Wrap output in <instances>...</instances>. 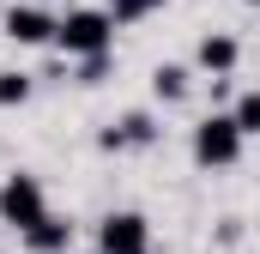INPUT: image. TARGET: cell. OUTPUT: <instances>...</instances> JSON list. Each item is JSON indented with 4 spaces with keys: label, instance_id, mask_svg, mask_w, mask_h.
<instances>
[{
    "label": "cell",
    "instance_id": "1",
    "mask_svg": "<svg viewBox=\"0 0 260 254\" xmlns=\"http://www.w3.org/2000/svg\"><path fill=\"white\" fill-rule=\"evenodd\" d=\"M55 43H61L73 61H103L109 43H115V18H109V6H73L61 24H55Z\"/></svg>",
    "mask_w": 260,
    "mask_h": 254
},
{
    "label": "cell",
    "instance_id": "2",
    "mask_svg": "<svg viewBox=\"0 0 260 254\" xmlns=\"http://www.w3.org/2000/svg\"><path fill=\"white\" fill-rule=\"evenodd\" d=\"M49 218V194H43V182L30 176V170H12L6 182H0V224H12L18 236L24 230H37Z\"/></svg>",
    "mask_w": 260,
    "mask_h": 254
},
{
    "label": "cell",
    "instance_id": "3",
    "mask_svg": "<svg viewBox=\"0 0 260 254\" xmlns=\"http://www.w3.org/2000/svg\"><path fill=\"white\" fill-rule=\"evenodd\" d=\"M188 151H194L200 170H230L242 157V127H236V115H206V121H194Z\"/></svg>",
    "mask_w": 260,
    "mask_h": 254
},
{
    "label": "cell",
    "instance_id": "4",
    "mask_svg": "<svg viewBox=\"0 0 260 254\" xmlns=\"http://www.w3.org/2000/svg\"><path fill=\"white\" fill-rule=\"evenodd\" d=\"M97 254H151V224L139 212H109L97 224Z\"/></svg>",
    "mask_w": 260,
    "mask_h": 254
},
{
    "label": "cell",
    "instance_id": "5",
    "mask_svg": "<svg viewBox=\"0 0 260 254\" xmlns=\"http://www.w3.org/2000/svg\"><path fill=\"white\" fill-rule=\"evenodd\" d=\"M55 24L61 18H49L43 6H6V18H0V30L18 43V49H37V43H55Z\"/></svg>",
    "mask_w": 260,
    "mask_h": 254
},
{
    "label": "cell",
    "instance_id": "6",
    "mask_svg": "<svg viewBox=\"0 0 260 254\" xmlns=\"http://www.w3.org/2000/svg\"><path fill=\"white\" fill-rule=\"evenodd\" d=\"M151 115H121V121H109L103 133H97V145L103 151H127V145H151Z\"/></svg>",
    "mask_w": 260,
    "mask_h": 254
},
{
    "label": "cell",
    "instance_id": "7",
    "mask_svg": "<svg viewBox=\"0 0 260 254\" xmlns=\"http://www.w3.org/2000/svg\"><path fill=\"white\" fill-rule=\"evenodd\" d=\"M24 248H30V254H67V248H73V224L49 212L37 230H24Z\"/></svg>",
    "mask_w": 260,
    "mask_h": 254
},
{
    "label": "cell",
    "instance_id": "8",
    "mask_svg": "<svg viewBox=\"0 0 260 254\" xmlns=\"http://www.w3.org/2000/svg\"><path fill=\"white\" fill-rule=\"evenodd\" d=\"M194 61L206 67V73H218V79H224L230 67L242 61V49H236V37H224V30H212V37H200V55H194Z\"/></svg>",
    "mask_w": 260,
    "mask_h": 254
},
{
    "label": "cell",
    "instance_id": "9",
    "mask_svg": "<svg viewBox=\"0 0 260 254\" xmlns=\"http://www.w3.org/2000/svg\"><path fill=\"white\" fill-rule=\"evenodd\" d=\"M188 85H194V73H188V67H176V61H164L157 73H151V91H157L164 103H182V97H188Z\"/></svg>",
    "mask_w": 260,
    "mask_h": 254
},
{
    "label": "cell",
    "instance_id": "10",
    "mask_svg": "<svg viewBox=\"0 0 260 254\" xmlns=\"http://www.w3.org/2000/svg\"><path fill=\"white\" fill-rule=\"evenodd\" d=\"M170 0H109V18L115 24H133V18H151V12H164Z\"/></svg>",
    "mask_w": 260,
    "mask_h": 254
},
{
    "label": "cell",
    "instance_id": "11",
    "mask_svg": "<svg viewBox=\"0 0 260 254\" xmlns=\"http://www.w3.org/2000/svg\"><path fill=\"white\" fill-rule=\"evenodd\" d=\"M30 103V73H0V109Z\"/></svg>",
    "mask_w": 260,
    "mask_h": 254
},
{
    "label": "cell",
    "instance_id": "12",
    "mask_svg": "<svg viewBox=\"0 0 260 254\" xmlns=\"http://www.w3.org/2000/svg\"><path fill=\"white\" fill-rule=\"evenodd\" d=\"M230 115H236V127H242V139H248V133H260V91H248Z\"/></svg>",
    "mask_w": 260,
    "mask_h": 254
},
{
    "label": "cell",
    "instance_id": "13",
    "mask_svg": "<svg viewBox=\"0 0 260 254\" xmlns=\"http://www.w3.org/2000/svg\"><path fill=\"white\" fill-rule=\"evenodd\" d=\"M242 6H260V0H242Z\"/></svg>",
    "mask_w": 260,
    "mask_h": 254
}]
</instances>
